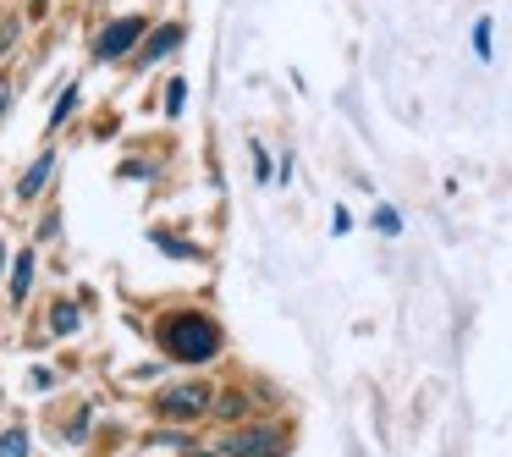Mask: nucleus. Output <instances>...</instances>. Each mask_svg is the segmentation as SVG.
<instances>
[{"label": "nucleus", "instance_id": "19", "mask_svg": "<svg viewBox=\"0 0 512 457\" xmlns=\"http://www.w3.org/2000/svg\"><path fill=\"white\" fill-rule=\"evenodd\" d=\"M6 105H12V83L0 78V116H6Z\"/></svg>", "mask_w": 512, "mask_h": 457}, {"label": "nucleus", "instance_id": "9", "mask_svg": "<svg viewBox=\"0 0 512 457\" xmlns=\"http://www.w3.org/2000/svg\"><path fill=\"white\" fill-rule=\"evenodd\" d=\"M34 452V435L23 430V424H17V430H6L0 435V457H28Z\"/></svg>", "mask_w": 512, "mask_h": 457}, {"label": "nucleus", "instance_id": "20", "mask_svg": "<svg viewBox=\"0 0 512 457\" xmlns=\"http://www.w3.org/2000/svg\"><path fill=\"white\" fill-rule=\"evenodd\" d=\"M182 457H226V452H182Z\"/></svg>", "mask_w": 512, "mask_h": 457}, {"label": "nucleus", "instance_id": "6", "mask_svg": "<svg viewBox=\"0 0 512 457\" xmlns=\"http://www.w3.org/2000/svg\"><path fill=\"white\" fill-rule=\"evenodd\" d=\"M50 177H56V149H45V155H39L34 166L23 171V182H17V199H23V204L39 199V193L50 188Z\"/></svg>", "mask_w": 512, "mask_h": 457}, {"label": "nucleus", "instance_id": "18", "mask_svg": "<svg viewBox=\"0 0 512 457\" xmlns=\"http://www.w3.org/2000/svg\"><path fill=\"white\" fill-rule=\"evenodd\" d=\"M56 232H61V215H56V210H50V215H45V221H39V237H45V243H50V237H56Z\"/></svg>", "mask_w": 512, "mask_h": 457}, {"label": "nucleus", "instance_id": "8", "mask_svg": "<svg viewBox=\"0 0 512 457\" xmlns=\"http://www.w3.org/2000/svg\"><path fill=\"white\" fill-rule=\"evenodd\" d=\"M210 413H221V419H243V413H248V391H215V408Z\"/></svg>", "mask_w": 512, "mask_h": 457}, {"label": "nucleus", "instance_id": "15", "mask_svg": "<svg viewBox=\"0 0 512 457\" xmlns=\"http://www.w3.org/2000/svg\"><path fill=\"white\" fill-rule=\"evenodd\" d=\"M17 34H23V23H17V17H6V23H0V56L17 45Z\"/></svg>", "mask_w": 512, "mask_h": 457}, {"label": "nucleus", "instance_id": "2", "mask_svg": "<svg viewBox=\"0 0 512 457\" xmlns=\"http://www.w3.org/2000/svg\"><path fill=\"white\" fill-rule=\"evenodd\" d=\"M144 34H149V23L138 12H127V17H111V23L100 28V34H94V61H127L133 56L138 45H144Z\"/></svg>", "mask_w": 512, "mask_h": 457}, {"label": "nucleus", "instance_id": "14", "mask_svg": "<svg viewBox=\"0 0 512 457\" xmlns=\"http://www.w3.org/2000/svg\"><path fill=\"white\" fill-rule=\"evenodd\" d=\"M490 50H496V45H490V17H479V23H474V56L490 61Z\"/></svg>", "mask_w": 512, "mask_h": 457}, {"label": "nucleus", "instance_id": "12", "mask_svg": "<svg viewBox=\"0 0 512 457\" xmlns=\"http://www.w3.org/2000/svg\"><path fill=\"white\" fill-rule=\"evenodd\" d=\"M72 111H78V83H72V89L56 100V111H50V133H61V122H67Z\"/></svg>", "mask_w": 512, "mask_h": 457}, {"label": "nucleus", "instance_id": "21", "mask_svg": "<svg viewBox=\"0 0 512 457\" xmlns=\"http://www.w3.org/2000/svg\"><path fill=\"white\" fill-rule=\"evenodd\" d=\"M0 270H6V243H0Z\"/></svg>", "mask_w": 512, "mask_h": 457}, {"label": "nucleus", "instance_id": "1", "mask_svg": "<svg viewBox=\"0 0 512 457\" xmlns=\"http://www.w3.org/2000/svg\"><path fill=\"white\" fill-rule=\"evenodd\" d=\"M160 353L177 358V364H210L221 358V325L199 309H177L160 320Z\"/></svg>", "mask_w": 512, "mask_h": 457}, {"label": "nucleus", "instance_id": "10", "mask_svg": "<svg viewBox=\"0 0 512 457\" xmlns=\"http://www.w3.org/2000/svg\"><path fill=\"white\" fill-rule=\"evenodd\" d=\"M78 325H83V314L72 309V303H56V309H50V331H56V336H72Z\"/></svg>", "mask_w": 512, "mask_h": 457}, {"label": "nucleus", "instance_id": "7", "mask_svg": "<svg viewBox=\"0 0 512 457\" xmlns=\"http://www.w3.org/2000/svg\"><path fill=\"white\" fill-rule=\"evenodd\" d=\"M28 287H34V254H17V259H12V281H6L12 303H23V298H28Z\"/></svg>", "mask_w": 512, "mask_h": 457}, {"label": "nucleus", "instance_id": "11", "mask_svg": "<svg viewBox=\"0 0 512 457\" xmlns=\"http://www.w3.org/2000/svg\"><path fill=\"white\" fill-rule=\"evenodd\" d=\"M369 226H375L380 237H397V232H402V215L391 210V204H375V215H369Z\"/></svg>", "mask_w": 512, "mask_h": 457}, {"label": "nucleus", "instance_id": "16", "mask_svg": "<svg viewBox=\"0 0 512 457\" xmlns=\"http://www.w3.org/2000/svg\"><path fill=\"white\" fill-rule=\"evenodd\" d=\"M254 166H259V182H276V166H270L265 144H254Z\"/></svg>", "mask_w": 512, "mask_h": 457}, {"label": "nucleus", "instance_id": "3", "mask_svg": "<svg viewBox=\"0 0 512 457\" xmlns=\"http://www.w3.org/2000/svg\"><path fill=\"white\" fill-rule=\"evenodd\" d=\"M226 457H287L292 452V435L281 424H248V430H232L221 441Z\"/></svg>", "mask_w": 512, "mask_h": 457}, {"label": "nucleus", "instance_id": "4", "mask_svg": "<svg viewBox=\"0 0 512 457\" xmlns=\"http://www.w3.org/2000/svg\"><path fill=\"white\" fill-rule=\"evenodd\" d=\"M215 408V391L210 386H171V391H160L155 397V413L160 419H204V413Z\"/></svg>", "mask_w": 512, "mask_h": 457}, {"label": "nucleus", "instance_id": "13", "mask_svg": "<svg viewBox=\"0 0 512 457\" xmlns=\"http://www.w3.org/2000/svg\"><path fill=\"white\" fill-rule=\"evenodd\" d=\"M182 105H188V83L171 78V83H166V116H182Z\"/></svg>", "mask_w": 512, "mask_h": 457}, {"label": "nucleus", "instance_id": "17", "mask_svg": "<svg viewBox=\"0 0 512 457\" xmlns=\"http://www.w3.org/2000/svg\"><path fill=\"white\" fill-rule=\"evenodd\" d=\"M122 177H127V182H144V177H149V166H144V160H127Z\"/></svg>", "mask_w": 512, "mask_h": 457}, {"label": "nucleus", "instance_id": "5", "mask_svg": "<svg viewBox=\"0 0 512 457\" xmlns=\"http://www.w3.org/2000/svg\"><path fill=\"white\" fill-rule=\"evenodd\" d=\"M182 39H188V28H182V23H160V28H149V34H144V50H138V67H155V61L177 56Z\"/></svg>", "mask_w": 512, "mask_h": 457}]
</instances>
